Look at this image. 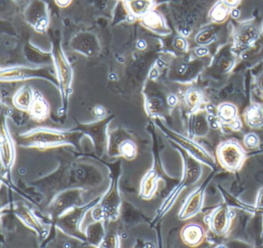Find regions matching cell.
I'll list each match as a JSON object with an SVG mask.
<instances>
[{"label": "cell", "instance_id": "1", "mask_svg": "<svg viewBox=\"0 0 263 248\" xmlns=\"http://www.w3.org/2000/svg\"><path fill=\"white\" fill-rule=\"evenodd\" d=\"M80 129H59L48 127H37L20 134L16 139L21 147L44 149L61 146H71L79 149L84 137Z\"/></svg>", "mask_w": 263, "mask_h": 248}, {"label": "cell", "instance_id": "2", "mask_svg": "<svg viewBox=\"0 0 263 248\" xmlns=\"http://www.w3.org/2000/svg\"><path fill=\"white\" fill-rule=\"evenodd\" d=\"M112 172L110 186L91 211L93 220H102L105 222L106 224L118 220L122 206V199L119 190L120 163H117L113 166Z\"/></svg>", "mask_w": 263, "mask_h": 248}, {"label": "cell", "instance_id": "3", "mask_svg": "<svg viewBox=\"0 0 263 248\" xmlns=\"http://www.w3.org/2000/svg\"><path fill=\"white\" fill-rule=\"evenodd\" d=\"M100 199V197H96L89 203L75 206L66 211L53 222L55 227L72 238L81 242H87V237L85 233L81 230V225L87 213L98 204Z\"/></svg>", "mask_w": 263, "mask_h": 248}, {"label": "cell", "instance_id": "4", "mask_svg": "<svg viewBox=\"0 0 263 248\" xmlns=\"http://www.w3.org/2000/svg\"><path fill=\"white\" fill-rule=\"evenodd\" d=\"M2 82H17L24 80H47L59 87L58 75L54 66H13L2 68L0 72Z\"/></svg>", "mask_w": 263, "mask_h": 248}, {"label": "cell", "instance_id": "5", "mask_svg": "<svg viewBox=\"0 0 263 248\" xmlns=\"http://www.w3.org/2000/svg\"><path fill=\"white\" fill-rule=\"evenodd\" d=\"M70 182L72 187H97L102 184L106 179L104 169L93 162L87 159H79L70 164Z\"/></svg>", "mask_w": 263, "mask_h": 248}, {"label": "cell", "instance_id": "6", "mask_svg": "<svg viewBox=\"0 0 263 248\" xmlns=\"http://www.w3.org/2000/svg\"><path fill=\"white\" fill-rule=\"evenodd\" d=\"M114 118V116H107L92 123H80L76 127L91 140L95 154L99 158H102L105 154H108L110 139L108 127Z\"/></svg>", "mask_w": 263, "mask_h": 248}, {"label": "cell", "instance_id": "7", "mask_svg": "<svg viewBox=\"0 0 263 248\" xmlns=\"http://www.w3.org/2000/svg\"><path fill=\"white\" fill-rule=\"evenodd\" d=\"M86 189L80 186L67 188L55 194L49 203L47 211L52 221L71 208L84 204Z\"/></svg>", "mask_w": 263, "mask_h": 248}, {"label": "cell", "instance_id": "8", "mask_svg": "<svg viewBox=\"0 0 263 248\" xmlns=\"http://www.w3.org/2000/svg\"><path fill=\"white\" fill-rule=\"evenodd\" d=\"M55 55V69L58 75V83L62 98L61 110L66 112L68 106L69 97L72 93V83H73V69L67 57L61 49H57Z\"/></svg>", "mask_w": 263, "mask_h": 248}, {"label": "cell", "instance_id": "9", "mask_svg": "<svg viewBox=\"0 0 263 248\" xmlns=\"http://www.w3.org/2000/svg\"><path fill=\"white\" fill-rule=\"evenodd\" d=\"M24 18L40 33L47 30L50 24L48 6L44 0H30L24 9Z\"/></svg>", "mask_w": 263, "mask_h": 248}, {"label": "cell", "instance_id": "10", "mask_svg": "<svg viewBox=\"0 0 263 248\" xmlns=\"http://www.w3.org/2000/svg\"><path fill=\"white\" fill-rule=\"evenodd\" d=\"M13 213L27 227L36 232L41 241H44L48 237L50 227L40 219L30 206L23 202H18L13 207Z\"/></svg>", "mask_w": 263, "mask_h": 248}, {"label": "cell", "instance_id": "11", "mask_svg": "<svg viewBox=\"0 0 263 248\" xmlns=\"http://www.w3.org/2000/svg\"><path fill=\"white\" fill-rule=\"evenodd\" d=\"M217 156L221 166L231 171L239 169L244 162L242 148L233 141L221 143L217 149Z\"/></svg>", "mask_w": 263, "mask_h": 248}, {"label": "cell", "instance_id": "12", "mask_svg": "<svg viewBox=\"0 0 263 248\" xmlns=\"http://www.w3.org/2000/svg\"><path fill=\"white\" fill-rule=\"evenodd\" d=\"M1 147V162H2L3 174H10L16 160V149L14 141L9 131L8 126L3 121L0 136Z\"/></svg>", "mask_w": 263, "mask_h": 248}, {"label": "cell", "instance_id": "13", "mask_svg": "<svg viewBox=\"0 0 263 248\" xmlns=\"http://www.w3.org/2000/svg\"><path fill=\"white\" fill-rule=\"evenodd\" d=\"M70 46L74 52L87 57L96 56L101 51V45L98 37L89 32L77 34L72 38Z\"/></svg>", "mask_w": 263, "mask_h": 248}, {"label": "cell", "instance_id": "14", "mask_svg": "<svg viewBox=\"0 0 263 248\" xmlns=\"http://www.w3.org/2000/svg\"><path fill=\"white\" fill-rule=\"evenodd\" d=\"M24 57L34 66H54L55 55L52 52L41 50L32 43L24 46Z\"/></svg>", "mask_w": 263, "mask_h": 248}, {"label": "cell", "instance_id": "15", "mask_svg": "<svg viewBox=\"0 0 263 248\" xmlns=\"http://www.w3.org/2000/svg\"><path fill=\"white\" fill-rule=\"evenodd\" d=\"M161 180V174L158 172L156 163H154L147 174L144 176L140 186L139 196L143 200L152 199L156 193L158 183Z\"/></svg>", "mask_w": 263, "mask_h": 248}, {"label": "cell", "instance_id": "16", "mask_svg": "<svg viewBox=\"0 0 263 248\" xmlns=\"http://www.w3.org/2000/svg\"><path fill=\"white\" fill-rule=\"evenodd\" d=\"M230 223V216L227 206H221L214 211L209 217L211 230L217 235H223L227 232Z\"/></svg>", "mask_w": 263, "mask_h": 248}, {"label": "cell", "instance_id": "17", "mask_svg": "<svg viewBox=\"0 0 263 248\" xmlns=\"http://www.w3.org/2000/svg\"><path fill=\"white\" fill-rule=\"evenodd\" d=\"M203 191L201 188L197 189L187 197L185 203L179 213V218L186 220L195 216L201 209L202 205Z\"/></svg>", "mask_w": 263, "mask_h": 248}, {"label": "cell", "instance_id": "18", "mask_svg": "<svg viewBox=\"0 0 263 248\" xmlns=\"http://www.w3.org/2000/svg\"><path fill=\"white\" fill-rule=\"evenodd\" d=\"M29 112L31 118L38 122L44 121L50 116V104L44 96L37 91L34 92V98Z\"/></svg>", "mask_w": 263, "mask_h": 248}, {"label": "cell", "instance_id": "19", "mask_svg": "<svg viewBox=\"0 0 263 248\" xmlns=\"http://www.w3.org/2000/svg\"><path fill=\"white\" fill-rule=\"evenodd\" d=\"M181 237L184 243L189 246H198L204 240V228L198 223H187L181 230Z\"/></svg>", "mask_w": 263, "mask_h": 248}, {"label": "cell", "instance_id": "20", "mask_svg": "<svg viewBox=\"0 0 263 248\" xmlns=\"http://www.w3.org/2000/svg\"><path fill=\"white\" fill-rule=\"evenodd\" d=\"M105 228V222L102 220H93V223L89 225L86 229L87 243L96 247H100L107 235Z\"/></svg>", "mask_w": 263, "mask_h": 248}, {"label": "cell", "instance_id": "21", "mask_svg": "<svg viewBox=\"0 0 263 248\" xmlns=\"http://www.w3.org/2000/svg\"><path fill=\"white\" fill-rule=\"evenodd\" d=\"M34 98V91L30 86L25 85L21 86L13 96V103L16 109L21 111L30 110Z\"/></svg>", "mask_w": 263, "mask_h": 248}, {"label": "cell", "instance_id": "22", "mask_svg": "<svg viewBox=\"0 0 263 248\" xmlns=\"http://www.w3.org/2000/svg\"><path fill=\"white\" fill-rule=\"evenodd\" d=\"M141 23L146 28L160 35H165L167 33V29L164 20L155 11H150L148 13L144 15L141 18Z\"/></svg>", "mask_w": 263, "mask_h": 248}, {"label": "cell", "instance_id": "23", "mask_svg": "<svg viewBox=\"0 0 263 248\" xmlns=\"http://www.w3.org/2000/svg\"><path fill=\"white\" fill-rule=\"evenodd\" d=\"M114 152L110 154V156L115 157H121L127 160H133L136 158L138 154V147L136 143L130 139H124L121 140L116 147L112 149Z\"/></svg>", "mask_w": 263, "mask_h": 248}, {"label": "cell", "instance_id": "24", "mask_svg": "<svg viewBox=\"0 0 263 248\" xmlns=\"http://www.w3.org/2000/svg\"><path fill=\"white\" fill-rule=\"evenodd\" d=\"M155 2L154 0H127L126 5L129 12L134 16L142 18L152 10Z\"/></svg>", "mask_w": 263, "mask_h": 248}, {"label": "cell", "instance_id": "25", "mask_svg": "<svg viewBox=\"0 0 263 248\" xmlns=\"http://www.w3.org/2000/svg\"><path fill=\"white\" fill-rule=\"evenodd\" d=\"M246 123L251 127L258 128L263 126V106L252 104L246 109L245 113Z\"/></svg>", "mask_w": 263, "mask_h": 248}, {"label": "cell", "instance_id": "26", "mask_svg": "<svg viewBox=\"0 0 263 248\" xmlns=\"http://www.w3.org/2000/svg\"><path fill=\"white\" fill-rule=\"evenodd\" d=\"M218 117L223 122L234 123L237 121V109L231 103H223L218 108Z\"/></svg>", "mask_w": 263, "mask_h": 248}, {"label": "cell", "instance_id": "27", "mask_svg": "<svg viewBox=\"0 0 263 248\" xmlns=\"http://www.w3.org/2000/svg\"><path fill=\"white\" fill-rule=\"evenodd\" d=\"M202 94L197 89H189L185 95V102L189 107L194 109L201 103Z\"/></svg>", "mask_w": 263, "mask_h": 248}, {"label": "cell", "instance_id": "28", "mask_svg": "<svg viewBox=\"0 0 263 248\" xmlns=\"http://www.w3.org/2000/svg\"><path fill=\"white\" fill-rule=\"evenodd\" d=\"M228 12V8L226 5L220 3L215 6L212 12V17L215 21H222L226 17Z\"/></svg>", "mask_w": 263, "mask_h": 248}, {"label": "cell", "instance_id": "29", "mask_svg": "<svg viewBox=\"0 0 263 248\" xmlns=\"http://www.w3.org/2000/svg\"><path fill=\"white\" fill-rule=\"evenodd\" d=\"M119 237L117 234H107L100 247H119Z\"/></svg>", "mask_w": 263, "mask_h": 248}, {"label": "cell", "instance_id": "30", "mask_svg": "<svg viewBox=\"0 0 263 248\" xmlns=\"http://www.w3.org/2000/svg\"><path fill=\"white\" fill-rule=\"evenodd\" d=\"M244 143L247 147L255 148L259 144V140H258V137H257V135L251 132V133L247 134L245 137Z\"/></svg>", "mask_w": 263, "mask_h": 248}, {"label": "cell", "instance_id": "31", "mask_svg": "<svg viewBox=\"0 0 263 248\" xmlns=\"http://www.w3.org/2000/svg\"><path fill=\"white\" fill-rule=\"evenodd\" d=\"M93 112H95V116L98 117V119H102L107 117V111H106L105 108L101 105H98L93 108Z\"/></svg>", "mask_w": 263, "mask_h": 248}, {"label": "cell", "instance_id": "32", "mask_svg": "<svg viewBox=\"0 0 263 248\" xmlns=\"http://www.w3.org/2000/svg\"><path fill=\"white\" fill-rule=\"evenodd\" d=\"M72 0H55V3L60 7H67L71 3Z\"/></svg>", "mask_w": 263, "mask_h": 248}, {"label": "cell", "instance_id": "33", "mask_svg": "<svg viewBox=\"0 0 263 248\" xmlns=\"http://www.w3.org/2000/svg\"><path fill=\"white\" fill-rule=\"evenodd\" d=\"M175 45L178 49H184L185 48V43H184V40H182V39H178V40H175Z\"/></svg>", "mask_w": 263, "mask_h": 248}, {"label": "cell", "instance_id": "34", "mask_svg": "<svg viewBox=\"0 0 263 248\" xmlns=\"http://www.w3.org/2000/svg\"><path fill=\"white\" fill-rule=\"evenodd\" d=\"M167 103H168V104L171 105V106H174V105L177 103L176 97L173 95L169 96L168 98H167Z\"/></svg>", "mask_w": 263, "mask_h": 248}, {"label": "cell", "instance_id": "35", "mask_svg": "<svg viewBox=\"0 0 263 248\" xmlns=\"http://www.w3.org/2000/svg\"><path fill=\"white\" fill-rule=\"evenodd\" d=\"M238 0H224V3L229 6H235L238 3Z\"/></svg>", "mask_w": 263, "mask_h": 248}, {"label": "cell", "instance_id": "36", "mask_svg": "<svg viewBox=\"0 0 263 248\" xmlns=\"http://www.w3.org/2000/svg\"><path fill=\"white\" fill-rule=\"evenodd\" d=\"M261 88H262V89H263V77H262V79H261Z\"/></svg>", "mask_w": 263, "mask_h": 248}]
</instances>
